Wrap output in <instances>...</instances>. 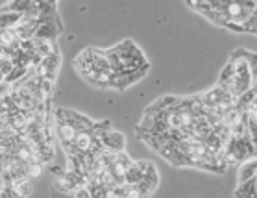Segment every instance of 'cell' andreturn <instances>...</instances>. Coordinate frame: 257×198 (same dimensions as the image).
<instances>
[{
	"label": "cell",
	"mask_w": 257,
	"mask_h": 198,
	"mask_svg": "<svg viewBox=\"0 0 257 198\" xmlns=\"http://www.w3.org/2000/svg\"><path fill=\"white\" fill-rule=\"evenodd\" d=\"M56 134H58V137H59V141H61L63 148H67V146L74 141V137H76L78 128L74 126V124H70L69 121L56 119Z\"/></svg>",
	"instance_id": "cell-1"
},
{
	"label": "cell",
	"mask_w": 257,
	"mask_h": 198,
	"mask_svg": "<svg viewBox=\"0 0 257 198\" xmlns=\"http://www.w3.org/2000/svg\"><path fill=\"white\" fill-rule=\"evenodd\" d=\"M100 141H102V146H104V148H107V150H113V152L124 150V145H126L124 135L120 134V132H113L111 128L105 130L104 134L100 135Z\"/></svg>",
	"instance_id": "cell-2"
},
{
	"label": "cell",
	"mask_w": 257,
	"mask_h": 198,
	"mask_svg": "<svg viewBox=\"0 0 257 198\" xmlns=\"http://www.w3.org/2000/svg\"><path fill=\"white\" fill-rule=\"evenodd\" d=\"M257 194V178H248V180L240 181L239 187L235 189L233 196H246V198H253Z\"/></svg>",
	"instance_id": "cell-3"
},
{
	"label": "cell",
	"mask_w": 257,
	"mask_h": 198,
	"mask_svg": "<svg viewBox=\"0 0 257 198\" xmlns=\"http://www.w3.org/2000/svg\"><path fill=\"white\" fill-rule=\"evenodd\" d=\"M257 174V161L255 157H248L244 161H240V169H239V183L240 181L248 180V178H253Z\"/></svg>",
	"instance_id": "cell-4"
},
{
	"label": "cell",
	"mask_w": 257,
	"mask_h": 198,
	"mask_svg": "<svg viewBox=\"0 0 257 198\" xmlns=\"http://www.w3.org/2000/svg\"><path fill=\"white\" fill-rule=\"evenodd\" d=\"M21 21V13L17 12H6L2 10L0 12V30H6V28H15Z\"/></svg>",
	"instance_id": "cell-5"
},
{
	"label": "cell",
	"mask_w": 257,
	"mask_h": 198,
	"mask_svg": "<svg viewBox=\"0 0 257 198\" xmlns=\"http://www.w3.org/2000/svg\"><path fill=\"white\" fill-rule=\"evenodd\" d=\"M28 74V67H19V65H15L12 69V72L10 74H6L4 76V80H6L8 83H17V82H21L24 76Z\"/></svg>",
	"instance_id": "cell-6"
},
{
	"label": "cell",
	"mask_w": 257,
	"mask_h": 198,
	"mask_svg": "<svg viewBox=\"0 0 257 198\" xmlns=\"http://www.w3.org/2000/svg\"><path fill=\"white\" fill-rule=\"evenodd\" d=\"M28 6H30V0H10L2 10H6V12H17L23 15L28 10Z\"/></svg>",
	"instance_id": "cell-7"
},
{
	"label": "cell",
	"mask_w": 257,
	"mask_h": 198,
	"mask_svg": "<svg viewBox=\"0 0 257 198\" xmlns=\"http://www.w3.org/2000/svg\"><path fill=\"white\" fill-rule=\"evenodd\" d=\"M15 67L13 65V59L12 58H8V56H0V72L6 76L12 72V69Z\"/></svg>",
	"instance_id": "cell-8"
},
{
	"label": "cell",
	"mask_w": 257,
	"mask_h": 198,
	"mask_svg": "<svg viewBox=\"0 0 257 198\" xmlns=\"http://www.w3.org/2000/svg\"><path fill=\"white\" fill-rule=\"evenodd\" d=\"M10 91H12V83H8L6 80H2V82H0V98H2V96H8Z\"/></svg>",
	"instance_id": "cell-9"
},
{
	"label": "cell",
	"mask_w": 257,
	"mask_h": 198,
	"mask_svg": "<svg viewBox=\"0 0 257 198\" xmlns=\"http://www.w3.org/2000/svg\"><path fill=\"white\" fill-rule=\"evenodd\" d=\"M50 170H52V172H54V174H56V176H59V174H61V172H63V169H59L58 165H54V167H52V169H50Z\"/></svg>",
	"instance_id": "cell-10"
},
{
	"label": "cell",
	"mask_w": 257,
	"mask_h": 198,
	"mask_svg": "<svg viewBox=\"0 0 257 198\" xmlns=\"http://www.w3.org/2000/svg\"><path fill=\"white\" fill-rule=\"evenodd\" d=\"M2 80H4V74H2V72H0V82H2Z\"/></svg>",
	"instance_id": "cell-11"
}]
</instances>
